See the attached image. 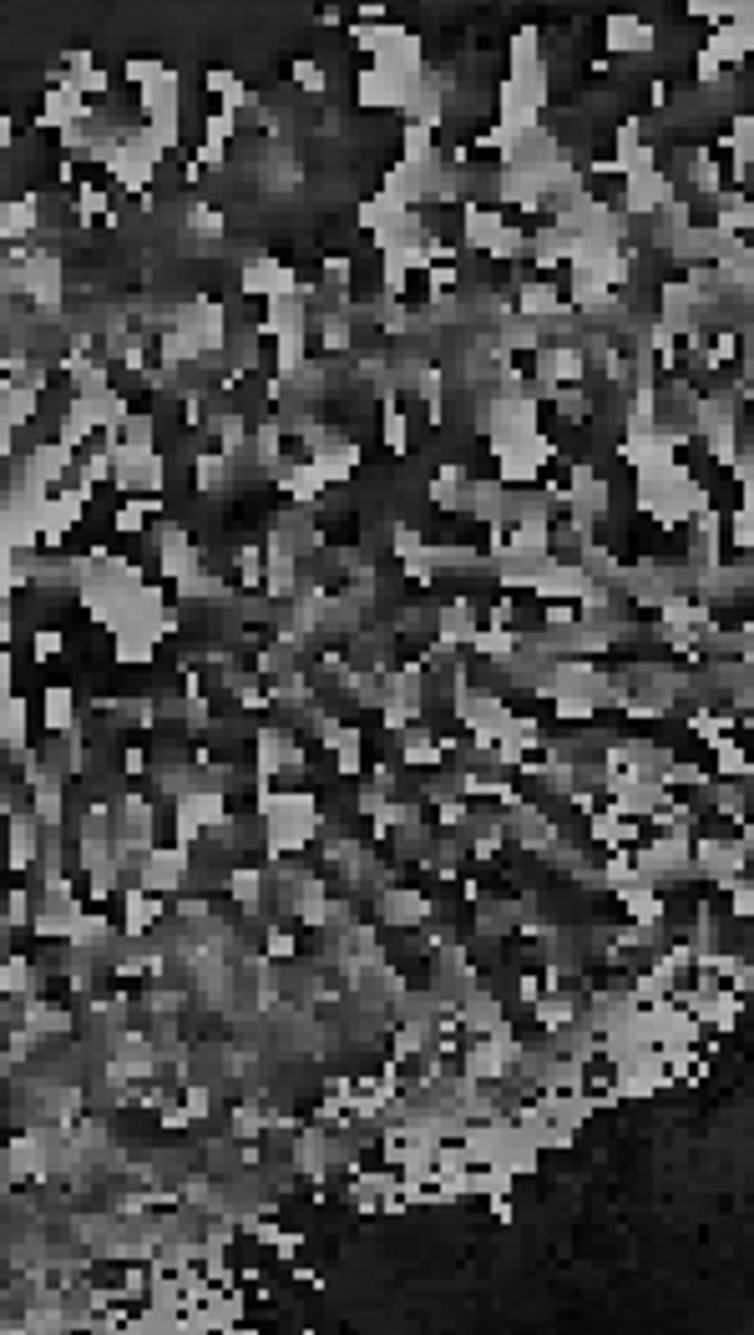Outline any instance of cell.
Returning <instances> with one entry per match:
<instances>
[{"label":"cell","mask_w":754,"mask_h":1335,"mask_svg":"<svg viewBox=\"0 0 754 1335\" xmlns=\"http://www.w3.org/2000/svg\"><path fill=\"white\" fill-rule=\"evenodd\" d=\"M709 759H714V779H730V774L734 779H750V759H744V749L730 734L709 744Z\"/></svg>","instance_id":"obj_3"},{"label":"cell","mask_w":754,"mask_h":1335,"mask_svg":"<svg viewBox=\"0 0 754 1335\" xmlns=\"http://www.w3.org/2000/svg\"><path fill=\"white\" fill-rule=\"evenodd\" d=\"M653 41H659V25L638 21V15H608V25H602V46L613 51V56H623V61L649 56Z\"/></svg>","instance_id":"obj_1"},{"label":"cell","mask_w":754,"mask_h":1335,"mask_svg":"<svg viewBox=\"0 0 754 1335\" xmlns=\"http://www.w3.org/2000/svg\"><path fill=\"white\" fill-rule=\"evenodd\" d=\"M16 142H21V137H16V122H11V112H6V106H0V157L11 153Z\"/></svg>","instance_id":"obj_6"},{"label":"cell","mask_w":754,"mask_h":1335,"mask_svg":"<svg viewBox=\"0 0 754 1335\" xmlns=\"http://www.w3.org/2000/svg\"><path fill=\"white\" fill-rule=\"evenodd\" d=\"M244 293H254V299H283V293H295V269L289 263H279V258H259V263H244Z\"/></svg>","instance_id":"obj_2"},{"label":"cell","mask_w":754,"mask_h":1335,"mask_svg":"<svg viewBox=\"0 0 754 1335\" xmlns=\"http://www.w3.org/2000/svg\"><path fill=\"white\" fill-rule=\"evenodd\" d=\"M724 896L734 901V915H740V921H750V915H754V886H750V876H734L730 886H724Z\"/></svg>","instance_id":"obj_5"},{"label":"cell","mask_w":754,"mask_h":1335,"mask_svg":"<svg viewBox=\"0 0 754 1335\" xmlns=\"http://www.w3.org/2000/svg\"><path fill=\"white\" fill-rule=\"evenodd\" d=\"M724 527L734 531V551L740 557H750V547H754V511H750V496H744L734 511H724Z\"/></svg>","instance_id":"obj_4"}]
</instances>
